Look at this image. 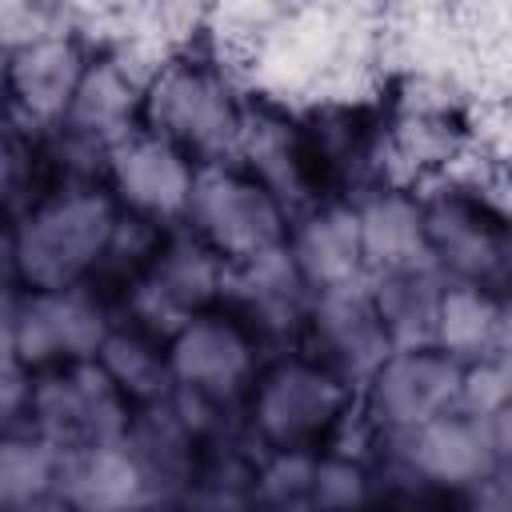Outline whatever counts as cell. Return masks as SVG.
Segmentation results:
<instances>
[{
	"mask_svg": "<svg viewBox=\"0 0 512 512\" xmlns=\"http://www.w3.org/2000/svg\"><path fill=\"white\" fill-rule=\"evenodd\" d=\"M512 400V368L508 356H492V360H476L460 368V384H456V412L464 416H496L508 412Z\"/></svg>",
	"mask_w": 512,
	"mask_h": 512,
	"instance_id": "26",
	"label": "cell"
},
{
	"mask_svg": "<svg viewBox=\"0 0 512 512\" xmlns=\"http://www.w3.org/2000/svg\"><path fill=\"white\" fill-rule=\"evenodd\" d=\"M20 292L12 288L8 276H0V348L12 352V336H16V316H20Z\"/></svg>",
	"mask_w": 512,
	"mask_h": 512,
	"instance_id": "31",
	"label": "cell"
},
{
	"mask_svg": "<svg viewBox=\"0 0 512 512\" xmlns=\"http://www.w3.org/2000/svg\"><path fill=\"white\" fill-rule=\"evenodd\" d=\"M8 268H12V236L0 232V276H8Z\"/></svg>",
	"mask_w": 512,
	"mask_h": 512,
	"instance_id": "34",
	"label": "cell"
},
{
	"mask_svg": "<svg viewBox=\"0 0 512 512\" xmlns=\"http://www.w3.org/2000/svg\"><path fill=\"white\" fill-rule=\"evenodd\" d=\"M464 152L460 128L440 108H420L396 128V156L412 168H448Z\"/></svg>",
	"mask_w": 512,
	"mask_h": 512,
	"instance_id": "24",
	"label": "cell"
},
{
	"mask_svg": "<svg viewBox=\"0 0 512 512\" xmlns=\"http://www.w3.org/2000/svg\"><path fill=\"white\" fill-rule=\"evenodd\" d=\"M144 80L136 76V68L124 56H108L84 68V80L64 112V120L56 124L60 136L108 156L120 140H128L136 128V112L144 108Z\"/></svg>",
	"mask_w": 512,
	"mask_h": 512,
	"instance_id": "13",
	"label": "cell"
},
{
	"mask_svg": "<svg viewBox=\"0 0 512 512\" xmlns=\"http://www.w3.org/2000/svg\"><path fill=\"white\" fill-rule=\"evenodd\" d=\"M308 324L324 348V372H332L344 388H364L372 372L392 356V344L372 312L368 280L332 292H312Z\"/></svg>",
	"mask_w": 512,
	"mask_h": 512,
	"instance_id": "11",
	"label": "cell"
},
{
	"mask_svg": "<svg viewBox=\"0 0 512 512\" xmlns=\"http://www.w3.org/2000/svg\"><path fill=\"white\" fill-rule=\"evenodd\" d=\"M8 376H16V356H12V352H4V348H0V384H4V380H8Z\"/></svg>",
	"mask_w": 512,
	"mask_h": 512,
	"instance_id": "35",
	"label": "cell"
},
{
	"mask_svg": "<svg viewBox=\"0 0 512 512\" xmlns=\"http://www.w3.org/2000/svg\"><path fill=\"white\" fill-rule=\"evenodd\" d=\"M164 236H160V224L144 220V216H132V212H116V224H112V236H108V248L100 256V264L124 272V268H136V264H152V256L160 252Z\"/></svg>",
	"mask_w": 512,
	"mask_h": 512,
	"instance_id": "28",
	"label": "cell"
},
{
	"mask_svg": "<svg viewBox=\"0 0 512 512\" xmlns=\"http://www.w3.org/2000/svg\"><path fill=\"white\" fill-rule=\"evenodd\" d=\"M144 116L152 136L180 148L188 160L224 164L240 140V100L216 68L204 64H168L144 92Z\"/></svg>",
	"mask_w": 512,
	"mask_h": 512,
	"instance_id": "2",
	"label": "cell"
},
{
	"mask_svg": "<svg viewBox=\"0 0 512 512\" xmlns=\"http://www.w3.org/2000/svg\"><path fill=\"white\" fill-rule=\"evenodd\" d=\"M16 512H72L56 492H48V496H40V500H32V504H24V508H16Z\"/></svg>",
	"mask_w": 512,
	"mask_h": 512,
	"instance_id": "32",
	"label": "cell"
},
{
	"mask_svg": "<svg viewBox=\"0 0 512 512\" xmlns=\"http://www.w3.org/2000/svg\"><path fill=\"white\" fill-rule=\"evenodd\" d=\"M284 248L308 284V292H332L368 280L364 252H360V228L352 204H312L296 216L292 236H284Z\"/></svg>",
	"mask_w": 512,
	"mask_h": 512,
	"instance_id": "16",
	"label": "cell"
},
{
	"mask_svg": "<svg viewBox=\"0 0 512 512\" xmlns=\"http://www.w3.org/2000/svg\"><path fill=\"white\" fill-rule=\"evenodd\" d=\"M168 376L176 388L200 392L208 400L232 396L252 376V344L224 316H192L168 340Z\"/></svg>",
	"mask_w": 512,
	"mask_h": 512,
	"instance_id": "14",
	"label": "cell"
},
{
	"mask_svg": "<svg viewBox=\"0 0 512 512\" xmlns=\"http://www.w3.org/2000/svg\"><path fill=\"white\" fill-rule=\"evenodd\" d=\"M52 492L72 512H144L152 504V476L128 440L64 448Z\"/></svg>",
	"mask_w": 512,
	"mask_h": 512,
	"instance_id": "12",
	"label": "cell"
},
{
	"mask_svg": "<svg viewBox=\"0 0 512 512\" xmlns=\"http://www.w3.org/2000/svg\"><path fill=\"white\" fill-rule=\"evenodd\" d=\"M344 404L348 388L332 372L304 360H288L260 380L252 396V420L272 448H304L312 436L340 420Z\"/></svg>",
	"mask_w": 512,
	"mask_h": 512,
	"instance_id": "8",
	"label": "cell"
},
{
	"mask_svg": "<svg viewBox=\"0 0 512 512\" xmlns=\"http://www.w3.org/2000/svg\"><path fill=\"white\" fill-rule=\"evenodd\" d=\"M104 172L112 180L116 200L132 216H144L152 224L184 220L196 164L168 140H160L152 132H132L128 140H120L108 152Z\"/></svg>",
	"mask_w": 512,
	"mask_h": 512,
	"instance_id": "10",
	"label": "cell"
},
{
	"mask_svg": "<svg viewBox=\"0 0 512 512\" xmlns=\"http://www.w3.org/2000/svg\"><path fill=\"white\" fill-rule=\"evenodd\" d=\"M96 364L104 368V376L112 380L116 392L132 396V400H164L168 396V356H160V348L144 336V332H108V340L96 352Z\"/></svg>",
	"mask_w": 512,
	"mask_h": 512,
	"instance_id": "22",
	"label": "cell"
},
{
	"mask_svg": "<svg viewBox=\"0 0 512 512\" xmlns=\"http://www.w3.org/2000/svg\"><path fill=\"white\" fill-rule=\"evenodd\" d=\"M220 280L224 260L196 232H184L160 244L148 272L132 284L128 308L148 332H164L172 340L212 296H220Z\"/></svg>",
	"mask_w": 512,
	"mask_h": 512,
	"instance_id": "5",
	"label": "cell"
},
{
	"mask_svg": "<svg viewBox=\"0 0 512 512\" xmlns=\"http://www.w3.org/2000/svg\"><path fill=\"white\" fill-rule=\"evenodd\" d=\"M116 224V204L76 184L52 200L24 212L12 232V272L32 284V292H60L80 284L104 256Z\"/></svg>",
	"mask_w": 512,
	"mask_h": 512,
	"instance_id": "1",
	"label": "cell"
},
{
	"mask_svg": "<svg viewBox=\"0 0 512 512\" xmlns=\"http://www.w3.org/2000/svg\"><path fill=\"white\" fill-rule=\"evenodd\" d=\"M112 324L96 292L72 284L60 292H28L20 300L12 356L16 364H84L96 360Z\"/></svg>",
	"mask_w": 512,
	"mask_h": 512,
	"instance_id": "7",
	"label": "cell"
},
{
	"mask_svg": "<svg viewBox=\"0 0 512 512\" xmlns=\"http://www.w3.org/2000/svg\"><path fill=\"white\" fill-rule=\"evenodd\" d=\"M8 56H12V52L0 48V112L12 104V92H8Z\"/></svg>",
	"mask_w": 512,
	"mask_h": 512,
	"instance_id": "33",
	"label": "cell"
},
{
	"mask_svg": "<svg viewBox=\"0 0 512 512\" xmlns=\"http://www.w3.org/2000/svg\"><path fill=\"white\" fill-rule=\"evenodd\" d=\"M84 48L68 32L40 36L8 56V92L12 108L44 128H56L84 80Z\"/></svg>",
	"mask_w": 512,
	"mask_h": 512,
	"instance_id": "15",
	"label": "cell"
},
{
	"mask_svg": "<svg viewBox=\"0 0 512 512\" xmlns=\"http://www.w3.org/2000/svg\"><path fill=\"white\" fill-rule=\"evenodd\" d=\"M24 172H28L24 148H20L16 132H12L8 124H0V200H8V196H16V192H20Z\"/></svg>",
	"mask_w": 512,
	"mask_h": 512,
	"instance_id": "30",
	"label": "cell"
},
{
	"mask_svg": "<svg viewBox=\"0 0 512 512\" xmlns=\"http://www.w3.org/2000/svg\"><path fill=\"white\" fill-rule=\"evenodd\" d=\"M184 220L224 264L280 248L288 236V216L276 204V196L260 188L252 176L232 172L224 164L196 168Z\"/></svg>",
	"mask_w": 512,
	"mask_h": 512,
	"instance_id": "3",
	"label": "cell"
},
{
	"mask_svg": "<svg viewBox=\"0 0 512 512\" xmlns=\"http://www.w3.org/2000/svg\"><path fill=\"white\" fill-rule=\"evenodd\" d=\"M468 492V512H512V496H508V468L488 472L484 480H476Z\"/></svg>",
	"mask_w": 512,
	"mask_h": 512,
	"instance_id": "29",
	"label": "cell"
},
{
	"mask_svg": "<svg viewBox=\"0 0 512 512\" xmlns=\"http://www.w3.org/2000/svg\"><path fill=\"white\" fill-rule=\"evenodd\" d=\"M420 208H424L428 256L444 272V280L480 284L496 292V284L508 272L504 228L488 220L472 196H460V192H440Z\"/></svg>",
	"mask_w": 512,
	"mask_h": 512,
	"instance_id": "9",
	"label": "cell"
},
{
	"mask_svg": "<svg viewBox=\"0 0 512 512\" xmlns=\"http://www.w3.org/2000/svg\"><path fill=\"white\" fill-rule=\"evenodd\" d=\"M432 348L448 360L476 364L492 356H508V308L492 288L480 284H456L448 280L440 308H436V332Z\"/></svg>",
	"mask_w": 512,
	"mask_h": 512,
	"instance_id": "19",
	"label": "cell"
},
{
	"mask_svg": "<svg viewBox=\"0 0 512 512\" xmlns=\"http://www.w3.org/2000/svg\"><path fill=\"white\" fill-rule=\"evenodd\" d=\"M236 152L244 156L252 180L276 196L284 216H288V208L308 200L304 148H300L292 124L280 112H272V108H244Z\"/></svg>",
	"mask_w": 512,
	"mask_h": 512,
	"instance_id": "21",
	"label": "cell"
},
{
	"mask_svg": "<svg viewBox=\"0 0 512 512\" xmlns=\"http://www.w3.org/2000/svg\"><path fill=\"white\" fill-rule=\"evenodd\" d=\"M352 212H356L360 252H364L368 276L404 272V268H436L428 256L420 200L392 192V188H376L360 204H352Z\"/></svg>",
	"mask_w": 512,
	"mask_h": 512,
	"instance_id": "18",
	"label": "cell"
},
{
	"mask_svg": "<svg viewBox=\"0 0 512 512\" xmlns=\"http://www.w3.org/2000/svg\"><path fill=\"white\" fill-rule=\"evenodd\" d=\"M60 448L44 436H0V512H16L56 488Z\"/></svg>",
	"mask_w": 512,
	"mask_h": 512,
	"instance_id": "23",
	"label": "cell"
},
{
	"mask_svg": "<svg viewBox=\"0 0 512 512\" xmlns=\"http://www.w3.org/2000/svg\"><path fill=\"white\" fill-rule=\"evenodd\" d=\"M460 364L436 348L392 352L364 384V416L376 432H412L444 412H456Z\"/></svg>",
	"mask_w": 512,
	"mask_h": 512,
	"instance_id": "6",
	"label": "cell"
},
{
	"mask_svg": "<svg viewBox=\"0 0 512 512\" xmlns=\"http://www.w3.org/2000/svg\"><path fill=\"white\" fill-rule=\"evenodd\" d=\"M364 500H368V476L360 460H344V456L316 460L312 492H308L312 512H356Z\"/></svg>",
	"mask_w": 512,
	"mask_h": 512,
	"instance_id": "27",
	"label": "cell"
},
{
	"mask_svg": "<svg viewBox=\"0 0 512 512\" xmlns=\"http://www.w3.org/2000/svg\"><path fill=\"white\" fill-rule=\"evenodd\" d=\"M220 296H232L240 312H248L264 332H292L300 320H308V304H312V292L300 280L284 244L252 260L224 264Z\"/></svg>",
	"mask_w": 512,
	"mask_h": 512,
	"instance_id": "17",
	"label": "cell"
},
{
	"mask_svg": "<svg viewBox=\"0 0 512 512\" xmlns=\"http://www.w3.org/2000/svg\"><path fill=\"white\" fill-rule=\"evenodd\" d=\"M316 460L312 452L304 448H276V456L256 472V496L284 512V508H312L308 504V492H312V472H316Z\"/></svg>",
	"mask_w": 512,
	"mask_h": 512,
	"instance_id": "25",
	"label": "cell"
},
{
	"mask_svg": "<svg viewBox=\"0 0 512 512\" xmlns=\"http://www.w3.org/2000/svg\"><path fill=\"white\" fill-rule=\"evenodd\" d=\"M508 412L496 416H464V412H444L412 432L384 436L392 440L396 464L420 480V484H440V488H472L488 472L508 464Z\"/></svg>",
	"mask_w": 512,
	"mask_h": 512,
	"instance_id": "4",
	"label": "cell"
},
{
	"mask_svg": "<svg viewBox=\"0 0 512 512\" xmlns=\"http://www.w3.org/2000/svg\"><path fill=\"white\" fill-rule=\"evenodd\" d=\"M444 288H448V280L440 268H404V272L368 276L372 312H376L392 352L432 348L436 308H440Z\"/></svg>",
	"mask_w": 512,
	"mask_h": 512,
	"instance_id": "20",
	"label": "cell"
}]
</instances>
